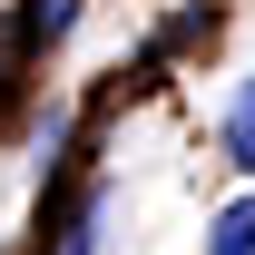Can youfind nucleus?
<instances>
[{"label":"nucleus","instance_id":"nucleus-1","mask_svg":"<svg viewBox=\"0 0 255 255\" xmlns=\"http://www.w3.org/2000/svg\"><path fill=\"white\" fill-rule=\"evenodd\" d=\"M10 30H20V49H59V39L79 30V0H20Z\"/></svg>","mask_w":255,"mask_h":255},{"label":"nucleus","instance_id":"nucleus-2","mask_svg":"<svg viewBox=\"0 0 255 255\" xmlns=\"http://www.w3.org/2000/svg\"><path fill=\"white\" fill-rule=\"evenodd\" d=\"M206 255H255V196L216 206V226H206Z\"/></svg>","mask_w":255,"mask_h":255},{"label":"nucleus","instance_id":"nucleus-3","mask_svg":"<svg viewBox=\"0 0 255 255\" xmlns=\"http://www.w3.org/2000/svg\"><path fill=\"white\" fill-rule=\"evenodd\" d=\"M226 157H236V167H255V79H246V98L226 108Z\"/></svg>","mask_w":255,"mask_h":255},{"label":"nucleus","instance_id":"nucleus-4","mask_svg":"<svg viewBox=\"0 0 255 255\" xmlns=\"http://www.w3.org/2000/svg\"><path fill=\"white\" fill-rule=\"evenodd\" d=\"M89 246H98V196H79L59 216V255H89Z\"/></svg>","mask_w":255,"mask_h":255},{"label":"nucleus","instance_id":"nucleus-5","mask_svg":"<svg viewBox=\"0 0 255 255\" xmlns=\"http://www.w3.org/2000/svg\"><path fill=\"white\" fill-rule=\"evenodd\" d=\"M20 59H30V49H20V30H10V20H0V98L20 89Z\"/></svg>","mask_w":255,"mask_h":255}]
</instances>
